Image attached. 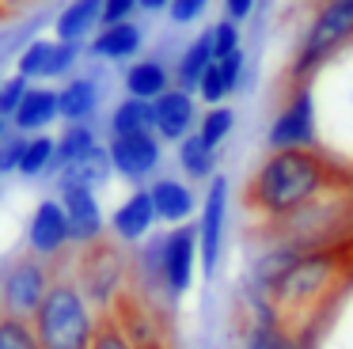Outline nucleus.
Returning a JSON list of instances; mask_svg holds the SVG:
<instances>
[{"label": "nucleus", "instance_id": "obj_1", "mask_svg": "<svg viewBox=\"0 0 353 349\" xmlns=\"http://www.w3.org/2000/svg\"><path fill=\"white\" fill-rule=\"evenodd\" d=\"M342 174L345 171H338L319 148L266 152V159L254 167L251 182H247V209L262 224H274V220H285L296 209H304L312 197L334 186Z\"/></svg>", "mask_w": 353, "mask_h": 349}, {"label": "nucleus", "instance_id": "obj_2", "mask_svg": "<svg viewBox=\"0 0 353 349\" xmlns=\"http://www.w3.org/2000/svg\"><path fill=\"white\" fill-rule=\"evenodd\" d=\"M315 118H319V152L353 174V42L342 46L312 76Z\"/></svg>", "mask_w": 353, "mask_h": 349}, {"label": "nucleus", "instance_id": "obj_3", "mask_svg": "<svg viewBox=\"0 0 353 349\" xmlns=\"http://www.w3.org/2000/svg\"><path fill=\"white\" fill-rule=\"evenodd\" d=\"M259 232L285 239L300 250L353 247V174H342L334 186H327L292 217L274 220V224H259Z\"/></svg>", "mask_w": 353, "mask_h": 349}, {"label": "nucleus", "instance_id": "obj_4", "mask_svg": "<svg viewBox=\"0 0 353 349\" xmlns=\"http://www.w3.org/2000/svg\"><path fill=\"white\" fill-rule=\"evenodd\" d=\"M99 323H103V315L80 292L72 273H57L46 300L31 315V326L39 334L42 349H92Z\"/></svg>", "mask_w": 353, "mask_h": 349}, {"label": "nucleus", "instance_id": "obj_5", "mask_svg": "<svg viewBox=\"0 0 353 349\" xmlns=\"http://www.w3.org/2000/svg\"><path fill=\"white\" fill-rule=\"evenodd\" d=\"M353 42V0H319L289 57V83L312 80L342 46Z\"/></svg>", "mask_w": 353, "mask_h": 349}, {"label": "nucleus", "instance_id": "obj_6", "mask_svg": "<svg viewBox=\"0 0 353 349\" xmlns=\"http://www.w3.org/2000/svg\"><path fill=\"white\" fill-rule=\"evenodd\" d=\"M69 273L99 315H107L130 292V255L114 239H99L92 247H77V258H72Z\"/></svg>", "mask_w": 353, "mask_h": 349}, {"label": "nucleus", "instance_id": "obj_7", "mask_svg": "<svg viewBox=\"0 0 353 349\" xmlns=\"http://www.w3.org/2000/svg\"><path fill=\"white\" fill-rule=\"evenodd\" d=\"M296 148H319L312 80L289 83V91L281 95V103H277L274 118L266 126V152H296Z\"/></svg>", "mask_w": 353, "mask_h": 349}, {"label": "nucleus", "instance_id": "obj_8", "mask_svg": "<svg viewBox=\"0 0 353 349\" xmlns=\"http://www.w3.org/2000/svg\"><path fill=\"white\" fill-rule=\"evenodd\" d=\"M228 224H232V182L228 174H213L201 190V205H198V217H194L201 277L205 281H213L221 273L224 250H228Z\"/></svg>", "mask_w": 353, "mask_h": 349}, {"label": "nucleus", "instance_id": "obj_9", "mask_svg": "<svg viewBox=\"0 0 353 349\" xmlns=\"http://www.w3.org/2000/svg\"><path fill=\"white\" fill-rule=\"evenodd\" d=\"M160 270H163V296L168 308H175L179 300H186V292L194 288L201 273V258H198V228L179 224V228H163L160 232Z\"/></svg>", "mask_w": 353, "mask_h": 349}, {"label": "nucleus", "instance_id": "obj_10", "mask_svg": "<svg viewBox=\"0 0 353 349\" xmlns=\"http://www.w3.org/2000/svg\"><path fill=\"white\" fill-rule=\"evenodd\" d=\"M54 266L34 258L31 250L19 258H12L4 270H0V285H4V315L16 319H31L39 311V303L46 300L50 285H54Z\"/></svg>", "mask_w": 353, "mask_h": 349}, {"label": "nucleus", "instance_id": "obj_11", "mask_svg": "<svg viewBox=\"0 0 353 349\" xmlns=\"http://www.w3.org/2000/svg\"><path fill=\"white\" fill-rule=\"evenodd\" d=\"M107 156L118 179L130 186H148L160 174L163 163V141L148 129V133H125V137H107Z\"/></svg>", "mask_w": 353, "mask_h": 349}, {"label": "nucleus", "instance_id": "obj_12", "mask_svg": "<svg viewBox=\"0 0 353 349\" xmlns=\"http://www.w3.org/2000/svg\"><path fill=\"white\" fill-rule=\"evenodd\" d=\"M27 250L42 262H61L72 250V232H69V217H65L61 201L54 197H42L39 205L27 217Z\"/></svg>", "mask_w": 353, "mask_h": 349}, {"label": "nucleus", "instance_id": "obj_13", "mask_svg": "<svg viewBox=\"0 0 353 349\" xmlns=\"http://www.w3.org/2000/svg\"><path fill=\"white\" fill-rule=\"evenodd\" d=\"M57 201H61L65 217H69L72 250H77V247H92V243L107 239V212H103V205H99V190L57 186Z\"/></svg>", "mask_w": 353, "mask_h": 349}, {"label": "nucleus", "instance_id": "obj_14", "mask_svg": "<svg viewBox=\"0 0 353 349\" xmlns=\"http://www.w3.org/2000/svg\"><path fill=\"white\" fill-rule=\"evenodd\" d=\"M304 338L312 349H353V273L334 292V300L315 315Z\"/></svg>", "mask_w": 353, "mask_h": 349}, {"label": "nucleus", "instance_id": "obj_15", "mask_svg": "<svg viewBox=\"0 0 353 349\" xmlns=\"http://www.w3.org/2000/svg\"><path fill=\"white\" fill-rule=\"evenodd\" d=\"M156 224H160V217H156V209H152L148 186H133L130 194L114 205V212L107 217L110 239L122 243V247H137V243H145L148 235L156 232Z\"/></svg>", "mask_w": 353, "mask_h": 349}, {"label": "nucleus", "instance_id": "obj_16", "mask_svg": "<svg viewBox=\"0 0 353 349\" xmlns=\"http://www.w3.org/2000/svg\"><path fill=\"white\" fill-rule=\"evenodd\" d=\"M198 118H201V103L194 91L168 88L160 99H152V133L163 144H179L183 137H190L198 129Z\"/></svg>", "mask_w": 353, "mask_h": 349}, {"label": "nucleus", "instance_id": "obj_17", "mask_svg": "<svg viewBox=\"0 0 353 349\" xmlns=\"http://www.w3.org/2000/svg\"><path fill=\"white\" fill-rule=\"evenodd\" d=\"M247 83H251V61H247V50H236L228 57H216L213 65L205 68V76L198 80V103L201 106H221L228 99L243 95Z\"/></svg>", "mask_w": 353, "mask_h": 349}, {"label": "nucleus", "instance_id": "obj_18", "mask_svg": "<svg viewBox=\"0 0 353 349\" xmlns=\"http://www.w3.org/2000/svg\"><path fill=\"white\" fill-rule=\"evenodd\" d=\"M148 197H152V209L160 217V224H168V228L190 224L198 217V205H201L194 182H186L183 174H156L148 182Z\"/></svg>", "mask_w": 353, "mask_h": 349}, {"label": "nucleus", "instance_id": "obj_19", "mask_svg": "<svg viewBox=\"0 0 353 349\" xmlns=\"http://www.w3.org/2000/svg\"><path fill=\"white\" fill-rule=\"evenodd\" d=\"M141 50H145V27H141L137 19L99 27L92 34V42L84 46L88 57L107 61V65H130V61L141 57Z\"/></svg>", "mask_w": 353, "mask_h": 349}, {"label": "nucleus", "instance_id": "obj_20", "mask_svg": "<svg viewBox=\"0 0 353 349\" xmlns=\"http://www.w3.org/2000/svg\"><path fill=\"white\" fill-rule=\"evenodd\" d=\"M103 106V83L92 72H77L57 88V110H61L65 126H77V121H95Z\"/></svg>", "mask_w": 353, "mask_h": 349}, {"label": "nucleus", "instance_id": "obj_21", "mask_svg": "<svg viewBox=\"0 0 353 349\" xmlns=\"http://www.w3.org/2000/svg\"><path fill=\"white\" fill-rule=\"evenodd\" d=\"M122 88H125V95L145 99V103L160 99L168 88H175V72H171V61L156 57V53L130 61V65H125V72H122Z\"/></svg>", "mask_w": 353, "mask_h": 349}, {"label": "nucleus", "instance_id": "obj_22", "mask_svg": "<svg viewBox=\"0 0 353 349\" xmlns=\"http://www.w3.org/2000/svg\"><path fill=\"white\" fill-rule=\"evenodd\" d=\"M54 121H61V110H57V88L50 83H31V91L23 95L19 110L12 114V129L23 137L46 133Z\"/></svg>", "mask_w": 353, "mask_h": 349}, {"label": "nucleus", "instance_id": "obj_23", "mask_svg": "<svg viewBox=\"0 0 353 349\" xmlns=\"http://www.w3.org/2000/svg\"><path fill=\"white\" fill-rule=\"evenodd\" d=\"M99 27H103V0H69L54 19V38L88 46Z\"/></svg>", "mask_w": 353, "mask_h": 349}, {"label": "nucleus", "instance_id": "obj_24", "mask_svg": "<svg viewBox=\"0 0 353 349\" xmlns=\"http://www.w3.org/2000/svg\"><path fill=\"white\" fill-rule=\"evenodd\" d=\"M216 61L213 53V34L205 30H198V34L190 38V42L183 46V50L175 53V61H171V72H175V88L183 91H198V80L205 76V68Z\"/></svg>", "mask_w": 353, "mask_h": 349}, {"label": "nucleus", "instance_id": "obj_25", "mask_svg": "<svg viewBox=\"0 0 353 349\" xmlns=\"http://www.w3.org/2000/svg\"><path fill=\"white\" fill-rule=\"evenodd\" d=\"M175 163H179V171H183L186 182H201V186H205L213 174H221V152L209 148L198 133H190L175 144Z\"/></svg>", "mask_w": 353, "mask_h": 349}, {"label": "nucleus", "instance_id": "obj_26", "mask_svg": "<svg viewBox=\"0 0 353 349\" xmlns=\"http://www.w3.org/2000/svg\"><path fill=\"white\" fill-rule=\"evenodd\" d=\"M110 179H114V167H110V156H107V141H103L92 156L77 159V163L61 167V171L54 174L57 186H88V190H103Z\"/></svg>", "mask_w": 353, "mask_h": 349}, {"label": "nucleus", "instance_id": "obj_27", "mask_svg": "<svg viewBox=\"0 0 353 349\" xmlns=\"http://www.w3.org/2000/svg\"><path fill=\"white\" fill-rule=\"evenodd\" d=\"M239 349H312L300 330L281 323H239Z\"/></svg>", "mask_w": 353, "mask_h": 349}, {"label": "nucleus", "instance_id": "obj_28", "mask_svg": "<svg viewBox=\"0 0 353 349\" xmlns=\"http://www.w3.org/2000/svg\"><path fill=\"white\" fill-rule=\"evenodd\" d=\"M103 144L99 129H95V121H77V126H61V133H57V159H54V174L61 171V167L77 163V159L92 156L95 148Z\"/></svg>", "mask_w": 353, "mask_h": 349}, {"label": "nucleus", "instance_id": "obj_29", "mask_svg": "<svg viewBox=\"0 0 353 349\" xmlns=\"http://www.w3.org/2000/svg\"><path fill=\"white\" fill-rule=\"evenodd\" d=\"M152 129V103L145 99L122 95L107 114V137H125V133H148Z\"/></svg>", "mask_w": 353, "mask_h": 349}, {"label": "nucleus", "instance_id": "obj_30", "mask_svg": "<svg viewBox=\"0 0 353 349\" xmlns=\"http://www.w3.org/2000/svg\"><path fill=\"white\" fill-rule=\"evenodd\" d=\"M54 159H57V137L50 133H34L23 141V156H19V179H42L54 174Z\"/></svg>", "mask_w": 353, "mask_h": 349}, {"label": "nucleus", "instance_id": "obj_31", "mask_svg": "<svg viewBox=\"0 0 353 349\" xmlns=\"http://www.w3.org/2000/svg\"><path fill=\"white\" fill-rule=\"evenodd\" d=\"M194 133L201 137V141L209 144V148L221 152L224 144H228V137L236 133V106L232 103H221V106H205L198 118V129Z\"/></svg>", "mask_w": 353, "mask_h": 349}, {"label": "nucleus", "instance_id": "obj_32", "mask_svg": "<svg viewBox=\"0 0 353 349\" xmlns=\"http://www.w3.org/2000/svg\"><path fill=\"white\" fill-rule=\"evenodd\" d=\"M50 57H54V38H31V42L16 53V72L31 83H46Z\"/></svg>", "mask_w": 353, "mask_h": 349}, {"label": "nucleus", "instance_id": "obj_33", "mask_svg": "<svg viewBox=\"0 0 353 349\" xmlns=\"http://www.w3.org/2000/svg\"><path fill=\"white\" fill-rule=\"evenodd\" d=\"M0 349H42L31 319L0 315Z\"/></svg>", "mask_w": 353, "mask_h": 349}, {"label": "nucleus", "instance_id": "obj_34", "mask_svg": "<svg viewBox=\"0 0 353 349\" xmlns=\"http://www.w3.org/2000/svg\"><path fill=\"white\" fill-rule=\"evenodd\" d=\"M80 57H84V46H77V42H57V38H54V57H50L46 83H50V80H69V76H77Z\"/></svg>", "mask_w": 353, "mask_h": 349}, {"label": "nucleus", "instance_id": "obj_35", "mask_svg": "<svg viewBox=\"0 0 353 349\" xmlns=\"http://www.w3.org/2000/svg\"><path fill=\"white\" fill-rule=\"evenodd\" d=\"M209 34H213V53L216 57H228V53L243 50V27L232 23V19H224V15L216 23H209Z\"/></svg>", "mask_w": 353, "mask_h": 349}, {"label": "nucleus", "instance_id": "obj_36", "mask_svg": "<svg viewBox=\"0 0 353 349\" xmlns=\"http://www.w3.org/2000/svg\"><path fill=\"white\" fill-rule=\"evenodd\" d=\"M31 91V80H23L19 72L12 76H0V118H8L19 110V103H23V95Z\"/></svg>", "mask_w": 353, "mask_h": 349}, {"label": "nucleus", "instance_id": "obj_37", "mask_svg": "<svg viewBox=\"0 0 353 349\" xmlns=\"http://www.w3.org/2000/svg\"><path fill=\"white\" fill-rule=\"evenodd\" d=\"M209 4H213V0H171L168 19L175 23V27H190V23H198L201 15L209 12Z\"/></svg>", "mask_w": 353, "mask_h": 349}, {"label": "nucleus", "instance_id": "obj_38", "mask_svg": "<svg viewBox=\"0 0 353 349\" xmlns=\"http://www.w3.org/2000/svg\"><path fill=\"white\" fill-rule=\"evenodd\" d=\"M23 141H27V137H23V133H16V129H12V133L4 137V141H0V179H4V174H16V171H19Z\"/></svg>", "mask_w": 353, "mask_h": 349}, {"label": "nucleus", "instance_id": "obj_39", "mask_svg": "<svg viewBox=\"0 0 353 349\" xmlns=\"http://www.w3.org/2000/svg\"><path fill=\"white\" fill-rule=\"evenodd\" d=\"M92 349H137V346H133V341L125 338L122 330H118V323H110V319L103 315V323H99V334H95Z\"/></svg>", "mask_w": 353, "mask_h": 349}, {"label": "nucleus", "instance_id": "obj_40", "mask_svg": "<svg viewBox=\"0 0 353 349\" xmlns=\"http://www.w3.org/2000/svg\"><path fill=\"white\" fill-rule=\"evenodd\" d=\"M137 0H103V27L110 23H125V19H137Z\"/></svg>", "mask_w": 353, "mask_h": 349}, {"label": "nucleus", "instance_id": "obj_41", "mask_svg": "<svg viewBox=\"0 0 353 349\" xmlns=\"http://www.w3.org/2000/svg\"><path fill=\"white\" fill-rule=\"evenodd\" d=\"M254 12H259V0H221V15L232 23H239V27H243Z\"/></svg>", "mask_w": 353, "mask_h": 349}, {"label": "nucleus", "instance_id": "obj_42", "mask_svg": "<svg viewBox=\"0 0 353 349\" xmlns=\"http://www.w3.org/2000/svg\"><path fill=\"white\" fill-rule=\"evenodd\" d=\"M137 8L145 15H160V12H168V8H171V0H137Z\"/></svg>", "mask_w": 353, "mask_h": 349}, {"label": "nucleus", "instance_id": "obj_43", "mask_svg": "<svg viewBox=\"0 0 353 349\" xmlns=\"http://www.w3.org/2000/svg\"><path fill=\"white\" fill-rule=\"evenodd\" d=\"M8 133H12V121H8V118H0V141H4Z\"/></svg>", "mask_w": 353, "mask_h": 349}, {"label": "nucleus", "instance_id": "obj_44", "mask_svg": "<svg viewBox=\"0 0 353 349\" xmlns=\"http://www.w3.org/2000/svg\"><path fill=\"white\" fill-rule=\"evenodd\" d=\"M0 315H4V285H0Z\"/></svg>", "mask_w": 353, "mask_h": 349}]
</instances>
